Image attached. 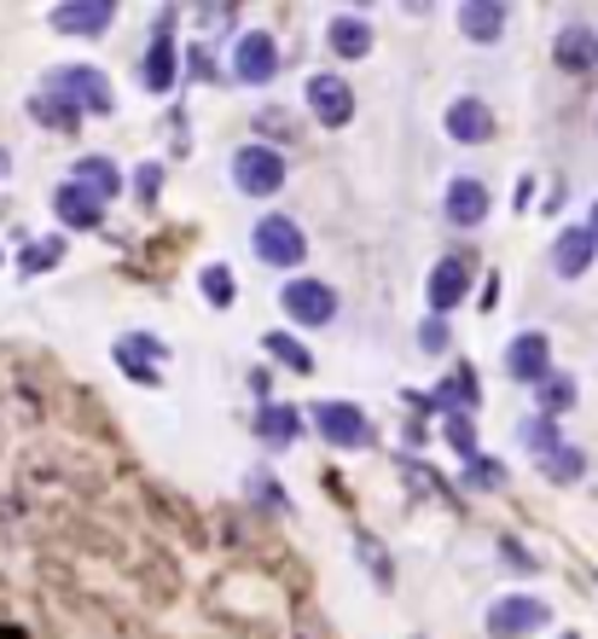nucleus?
I'll use <instances>...</instances> for the list:
<instances>
[{"label": "nucleus", "mask_w": 598, "mask_h": 639, "mask_svg": "<svg viewBox=\"0 0 598 639\" xmlns=\"http://www.w3.org/2000/svg\"><path fill=\"white\" fill-rule=\"evenodd\" d=\"M47 88H53L59 99H64V106L70 111H111V76L106 70H93V64H64V70H53V76H47Z\"/></svg>", "instance_id": "f257e3e1"}, {"label": "nucleus", "mask_w": 598, "mask_h": 639, "mask_svg": "<svg viewBox=\"0 0 598 639\" xmlns=\"http://www.w3.org/2000/svg\"><path fill=\"white\" fill-rule=\"evenodd\" d=\"M308 419H315L320 437H326L331 448H343V453H355V448L372 442V419L360 413L355 401H315V407H308Z\"/></svg>", "instance_id": "f03ea898"}, {"label": "nucleus", "mask_w": 598, "mask_h": 639, "mask_svg": "<svg viewBox=\"0 0 598 639\" xmlns=\"http://www.w3.org/2000/svg\"><path fill=\"white\" fill-rule=\"evenodd\" d=\"M285 158L273 146H239L232 151V181H239V192H250V198H273L279 187H285Z\"/></svg>", "instance_id": "7ed1b4c3"}, {"label": "nucleus", "mask_w": 598, "mask_h": 639, "mask_svg": "<svg viewBox=\"0 0 598 639\" xmlns=\"http://www.w3.org/2000/svg\"><path fill=\"white\" fill-rule=\"evenodd\" d=\"M546 599H535V593H506V599H494L488 605V639H529V633H540L546 628Z\"/></svg>", "instance_id": "20e7f679"}, {"label": "nucleus", "mask_w": 598, "mask_h": 639, "mask_svg": "<svg viewBox=\"0 0 598 639\" xmlns=\"http://www.w3.org/2000/svg\"><path fill=\"white\" fill-rule=\"evenodd\" d=\"M279 309L291 314L297 326H331L337 320V291L326 286V279H285L279 286Z\"/></svg>", "instance_id": "39448f33"}, {"label": "nucleus", "mask_w": 598, "mask_h": 639, "mask_svg": "<svg viewBox=\"0 0 598 639\" xmlns=\"http://www.w3.org/2000/svg\"><path fill=\"white\" fill-rule=\"evenodd\" d=\"M256 256H262L268 268H297L308 256V239L291 216H262L256 221Z\"/></svg>", "instance_id": "423d86ee"}, {"label": "nucleus", "mask_w": 598, "mask_h": 639, "mask_svg": "<svg viewBox=\"0 0 598 639\" xmlns=\"http://www.w3.org/2000/svg\"><path fill=\"white\" fill-rule=\"evenodd\" d=\"M111 355H117V367L134 383H158V367L169 361V343L151 338V331H122V338L111 343Z\"/></svg>", "instance_id": "0eeeda50"}, {"label": "nucleus", "mask_w": 598, "mask_h": 639, "mask_svg": "<svg viewBox=\"0 0 598 639\" xmlns=\"http://www.w3.org/2000/svg\"><path fill=\"white\" fill-rule=\"evenodd\" d=\"M273 70H279V47L268 30H245L232 41V76H239V82L262 88V82H273Z\"/></svg>", "instance_id": "6e6552de"}, {"label": "nucleus", "mask_w": 598, "mask_h": 639, "mask_svg": "<svg viewBox=\"0 0 598 639\" xmlns=\"http://www.w3.org/2000/svg\"><path fill=\"white\" fill-rule=\"evenodd\" d=\"M506 372L517 383H535V390L552 378V343H546V331H517L506 343Z\"/></svg>", "instance_id": "1a4fd4ad"}, {"label": "nucleus", "mask_w": 598, "mask_h": 639, "mask_svg": "<svg viewBox=\"0 0 598 639\" xmlns=\"http://www.w3.org/2000/svg\"><path fill=\"white\" fill-rule=\"evenodd\" d=\"M308 111H315L326 128H343V122L355 117V88H349L337 70L308 76Z\"/></svg>", "instance_id": "9d476101"}, {"label": "nucleus", "mask_w": 598, "mask_h": 639, "mask_svg": "<svg viewBox=\"0 0 598 639\" xmlns=\"http://www.w3.org/2000/svg\"><path fill=\"white\" fill-rule=\"evenodd\" d=\"M465 291H471V268H465V256H441V262L430 268V279H425L430 309H436V314L459 309V302H465Z\"/></svg>", "instance_id": "9b49d317"}, {"label": "nucleus", "mask_w": 598, "mask_h": 639, "mask_svg": "<svg viewBox=\"0 0 598 639\" xmlns=\"http://www.w3.org/2000/svg\"><path fill=\"white\" fill-rule=\"evenodd\" d=\"M53 216H59L64 227H76V233H88V227L106 221V198H93L88 187L64 181V187H53Z\"/></svg>", "instance_id": "f8f14e48"}, {"label": "nucleus", "mask_w": 598, "mask_h": 639, "mask_svg": "<svg viewBox=\"0 0 598 639\" xmlns=\"http://www.w3.org/2000/svg\"><path fill=\"white\" fill-rule=\"evenodd\" d=\"M494 134V111L482 106L477 93H465V99H454L448 106V140L454 146H482Z\"/></svg>", "instance_id": "ddd939ff"}, {"label": "nucleus", "mask_w": 598, "mask_h": 639, "mask_svg": "<svg viewBox=\"0 0 598 639\" xmlns=\"http://www.w3.org/2000/svg\"><path fill=\"white\" fill-rule=\"evenodd\" d=\"M592 256H598L592 227H564L558 244H552V273H558V279H581V273L592 268Z\"/></svg>", "instance_id": "4468645a"}, {"label": "nucleus", "mask_w": 598, "mask_h": 639, "mask_svg": "<svg viewBox=\"0 0 598 639\" xmlns=\"http://www.w3.org/2000/svg\"><path fill=\"white\" fill-rule=\"evenodd\" d=\"M448 221L454 227H482L488 221V187L477 174H454L448 181Z\"/></svg>", "instance_id": "2eb2a0df"}, {"label": "nucleus", "mask_w": 598, "mask_h": 639, "mask_svg": "<svg viewBox=\"0 0 598 639\" xmlns=\"http://www.w3.org/2000/svg\"><path fill=\"white\" fill-rule=\"evenodd\" d=\"M111 23H117L111 0H82V7H59L53 12V30L59 36H106Z\"/></svg>", "instance_id": "dca6fc26"}, {"label": "nucleus", "mask_w": 598, "mask_h": 639, "mask_svg": "<svg viewBox=\"0 0 598 639\" xmlns=\"http://www.w3.org/2000/svg\"><path fill=\"white\" fill-rule=\"evenodd\" d=\"M169 30H175V12L158 18V36H151V53H146V88L151 93L175 88V41H169Z\"/></svg>", "instance_id": "f3484780"}, {"label": "nucleus", "mask_w": 598, "mask_h": 639, "mask_svg": "<svg viewBox=\"0 0 598 639\" xmlns=\"http://www.w3.org/2000/svg\"><path fill=\"white\" fill-rule=\"evenodd\" d=\"M256 437L285 448V442H297L302 437V413L297 407H279V401H262V413H256Z\"/></svg>", "instance_id": "a211bd4d"}, {"label": "nucleus", "mask_w": 598, "mask_h": 639, "mask_svg": "<svg viewBox=\"0 0 598 639\" xmlns=\"http://www.w3.org/2000/svg\"><path fill=\"white\" fill-rule=\"evenodd\" d=\"M459 30L471 36V41H500L506 7H494V0H465V7H459Z\"/></svg>", "instance_id": "6ab92c4d"}, {"label": "nucleus", "mask_w": 598, "mask_h": 639, "mask_svg": "<svg viewBox=\"0 0 598 639\" xmlns=\"http://www.w3.org/2000/svg\"><path fill=\"white\" fill-rule=\"evenodd\" d=\"M326 36H331V47H337L343 59H360V53L372 47V23H367V18H355V12H337Z\"/></svg>", "instance_id": "aec40b11"}, {"label": "nucleus", "mask_w": 598, "mask_h": 639, "mask_svg": "<svg viewBox=\"0 0 598 639\" xmlns=\"http://www.w3.org/2000/svg\"><path fill=\"white\" fill-rule=\"evenodd\" d=\"M70 181H76V187H88L93 198H106V203H111V198H117V187H122V169H117L111 158H82Z\"/></svg>", "instance_id": "412c9836"}, {"label": "nucleus", "mask_w": 598, "mask_h": 639, "mask_svg": "<svg viewBox=\"0 0 598 639\" xmlns=\"http://www.w3.org/2000/svg\"><path fill=\"white\" fill-rule=\"evenodd\" d=\"M268 355H279V361L291 367V372H315V355H308V349L291 338V331H268Z\"/></svg>", "instance_id": "4be33fe9"}, {"label": "nucleus", "mask_w": 598, "mask_h": 639, "mask_svg": "<svg viewBox=\"0 0 598 639\" xmlns=\"http://www.w3.org/2000/svg\"><path fill=\"white\" fill-rule=\"evenodd\" d=\"M564 407H576V378H564V372H552L540 383V413L552 419V413H564Z\"/></svg>", "instance_id": "5701e85b"}, {"label": "nucleus", "mask_w": 598, "mask_h": 639, "mask_svg": "<svg viewBox=\"0 0 598 639\" xmlns=\"http://www.w3.org/2000/svg\"><path fill=\"white\" fill-rule=\"evenodd\" d=\"M524 448H535V453H546V459H552V453H558V419L535 413V419L524 425Z\"/></svg>", "instance_id": "b1692460"}, {"label": "nucleus", "mask_w": 598, "mask_h": 639, "mask_svg": "<svg viewBox=\"0 0 598 639\" xmlns=\"http://www.w3.org/2000/svg\"><path fill=\"white\" fill-rule=\"evenodd\" d=\"M30 111H36L41 122H59V128H76V122H82V111H70L59 93H36V99H30Z\"/></svg>", "instance_id": "393cba45"}, {"label": "nucleus", "mask_w": 598, "mask_h": 639, "mask_svg": "<svg viewBox=\"0 0 598 639\" xmlns=\"http://www.w3.org/2000/svg\"><path fill=\"white\" fill-rule=\"evenodd\" d=\"M198 286H203V297H210V302H216V309H227V302H232V268H221V262H210V268H203V273H198Z\"/></svg>", "instance_id": "a878e982"}, {"label": "nucleus", "mask_w": 598, "mask_h": 639, "mask_svg": "<svg viewBox=\"0 0 598 639\" xmlns=\"http://www.w3.org/2000/svg\"><path fill=\"white\" fill-rule=\"evenodd\" d=\"M59 256H64V244H59V239H47V244H30V250L18 256V273H23V279H36L41 268H53Z\"/></svg>", "instance_id": "bb28decb"}, {"label": "nucleus", "mask_w": 598, "mask_h": 639, "mask_svg": "<svg viewBox=\"0 0 598 639\" xmlns=\"http://www.w3.org/2000/svg\"><path fill=\"white\" fill-rule=\"evenodd\" d=\"M587 47H592V36H587V30H576V23H569V30L558 36V59H564V64H587V59H592Z\"/></svg>", "instance_id": "cd10ccee"}, {"label": "nucleus", "mask_w": 598, "mask_h": 639, "mask_svg": "<svg viewBox=\"0 0 598 639\" xmlns=\"http://www.w3.org/2000/svg\"><path fill=\"white\" fill-rule=\"evenodd\" d=\"M546 477H558V482H576V477H581V448H558L552 459H546Z\"/></svg>", "instance_id": "c85d7f7f"}, {"label": "nucleus", "mask_w": 598, "mask_h": 639, "mask_svg": "<svg viewBox=\"0 0 598 639\" xmlns=\"http://www.w3.org/2000/svg\"><path fill=\"white\" fill-rule=\"evenodd\" d=\"M448 442L465 453V466H471V459H477V437H471V413H454L448 419Z\"/></svg>", "instance_id": "c756f323"}, {"label": "nucleus", "mask_w": 598, "mask_h": 639, "mask_svg": "<svg viewBox=\"0 0 598 639\" xmlns=\"http://www.w3.org/2000/svg\"><path fill=\"white\" fill-rule=\"evenodd\" d=\"M465 482H471V489H500V471H494V459H471V466H465Z\"/></svg>", "instance_id": "7c9ffc66"}, {"label": "nucleus", "mask_w": 598, "mask_h": 639, "mask_svg": "<svg viewBox=\"0 0 598 639\" xmlns=\"http://www.w3.org/2000/svg\"><path fill=\"white\" fill-rule=\"evenodd\" d=\"M419 343H425L430 355H441V349H448V320H441V314H430V320L419 326Z\"/></svg>", "instance_id": "2f4dec72"}, {"label": "nucleus", "mask_w": 598, "mask_h": 639, "mask_svg": "<svg viewBox=\"0 0 598 639\" xmlns=\"http://www.w3.org/2000/svg\"><path fill=\"white\" fill-rule=\"evenodd\" d=\"M134 187H140V198L151 203V198H158V187H163V169H158V163H140V169H134Z\"/></svg>", "instance_id": "473e14b6"}, {"label": "nucleus", "mask_w": 598, "mask_h": 639, "mask_svg": "<svg viewBox=\"0 0 598 639\" xmlns=\"http://www.w3.org/2000/svg\"><path fill=\"white\" fill-rule=\"evenodd\" d=\"M587 227H592V239H598V198H592V216H587Z\"/></svg>", "instance_id": "72a5a7b5"}, {"label": "nucleus", "mask_w": 598, "mask_h": 639, "mask_svg": "<svg viewBox=\"0 0 598 639\" xmlns=\"http://www.w3.org/2000/svg\"><path fill=\"white\" fill-rule=\"evenodd\" d=\"M564 639H576V633H564Z\"/></svg>", "instance_id": "f704fd0d"}]
</instances>
